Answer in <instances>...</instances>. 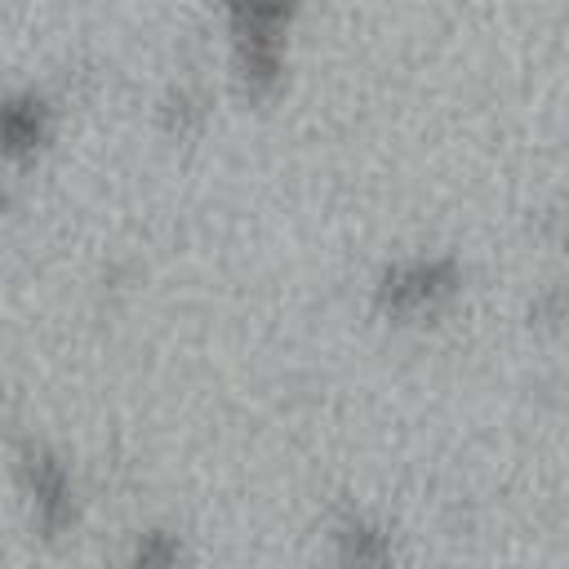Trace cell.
<instances>
[{"instance_id":"cell-1","label":"cell","mask_w":569,"mask_h":569,"mask_svg":"<svg viewBox=\"0 0 569 569\" xmlns=\"http://www.w3.org/2000/svg\"><path fill=\"white\" fill-rule=\"evenodd\" d=\"M449 289H453V267L445 258H413L387 276L382 302L400 316H418V311H431Z\"/></svg>"},{"instance_id":"cell-2","label":"cell","mask_w":569,"mask_h":569,"mask_svg":"<svg viewBox=\"0 0 569 569\" xmlns=\"http://www.w3.org/2000/svg\"><path fill=\"white\" fill-rule=\"evenodd\" d=\"M22 480H27L31 511H36L49 529L67 525V516H71V476H67V467L53 462V458H44V453H31V458L22 462Z\"/></svg>"},{"instance_id":"cell-3","label":"cell","mask_w":569,"mask_h":569,"mask_svg":"<svg viewBox=\"0 0 569 569\" xmlns=\"http://www.w3.org/2000/svg\"><path fill=\"white\" fill-rule=\"evenodd\" d=\"M338 556L347 569H391V560H396L391 533H382L369 520H347L338 529Z\"/></svg>"},{"instance_id":"cell-4","label":"cell","mask_w":569,"mask_h":569,"mask_svg":"<svg viewBox=\"0 0 569 569\" xmlns=\"http://www.w3.org/2000/svg\"><path fill=\"white\" fill-rule=\"evenodd\" d=\"M44 138V102L40 98H18L0 107V142L9 151H27Z\"/></svg>"}]
</instances>
